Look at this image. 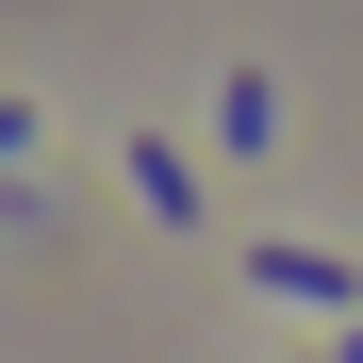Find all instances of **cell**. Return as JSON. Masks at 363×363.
Instances as JSON below:
<instances>
[{
  "label": "cell",
  "mask_w": 363,
  "mask_h": 363,
  "mask_svg": "<svg viewBox=\"0 0 363 363\" xmlns=\"http://www.w3.org/2000/svg\"><path fill=\"white\" fill-rule=\"evenodd\" d=\"M330 363H363V314H347V347H330Z\"/></svg>",
  "instance_id": "cell-5"
},
{
  "label": "cell",
  "mask_w": 363,
  "mask_h": 363,
  "mask_svg": "<svg viewBox=\"0 0 363 363\" xmlns=\"http://www.w3.org/2000/svg\"><path fill=\"white\" fill-rule=\"evenodd\" d=\"M248 281H281V297H330V314H363V264L347 248H231Z\"/></svg>",
  "instance_id": "cell-1"
},
{
  "label": "cell",
  "mask_w": 363,
  "mask_h": 363,
  "mask_svg": "<svg viewBox=\"0 0 363 363\" xmlns=\"http://www.w3.org/2000/svg\"><path fill=\"white\" fill-rule=\"evenodd\" d=\"M215 133H231V149H264V133H281V99H264V67H231V83H215Z\"/></svg>",
  "instance_id": "cell-3"
},
{
  "label": "cell",
  "mask_w": 363,
  "mask_h": 363,
  "mask_svg": "<svg viewBox=\"0 0 363 363\" xmlns=\"http://www.w3.org/2000/svg\"><path fill=\"white\" fill-rule=\"evenodd\" d=\"M17 149H33V116H17V99H0V165H17Z\"/></svg>",
  "instance_id": "cell-4"
},
{
  "label": "cell",
  "mask_w": 363,
  "mask_h": 363,
  "mask_svg": "<svg viewBox=\"0 0 363 363\" xmlns=\"http://www.w3.org/2000/svg\"><path fill=\"white\" fill-rule=\"evenodd\" d=\"M133 199H149L165 231H199V149H165V133H149V149H133Z\"/></svg>",
  "instance_id": "cell-2"
}]
</instances>
